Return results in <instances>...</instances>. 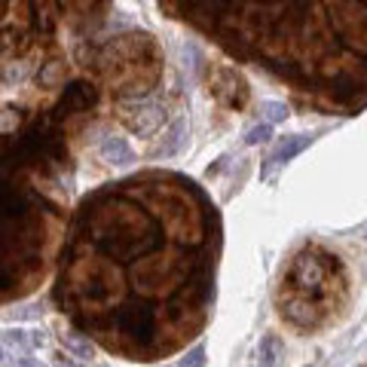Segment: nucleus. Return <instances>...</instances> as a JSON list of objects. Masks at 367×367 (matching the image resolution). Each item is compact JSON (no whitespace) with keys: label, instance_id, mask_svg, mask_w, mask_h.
Segmentation results:
<instances>
[{"label":"nucleus","instance_id":"obj_4","mask_svg":"<svg viewBox=\"0 0 367 367\" xmlns=\"http://www.w3.org/2000/svg\"><path fill=\"white\" fill-rule=\"evenodd\" d=\"M270 138V122H260V126H251L248 135H245V144H260V141Z\"/></svg>","mask_w":367,"mask_h":367},{"label":"nucleus","instance_id":"obj_1","mask_svg":"<svg viewBox=\"0 0 367 367\" xmlns=\"http://www.w3.org/2000/svg\"><path fill=\"white\" fill-rule=\"evenodd\" d=\"M98 150H101V156H105L107 162H117V166H126V162H132V147H129L122 138L110 135V138L101 141Z\"/></svg>","mask_w":367,"mask_h":367},{"label":"nucleus","instance_id":"obj_6","mask_svg":"<svg viewBox=\"0 0 367 367\" xmlns=\"http://www.w3.org/2000/svg\"><path fill=\"white\" fill-rule=\"evenodd\" d=\"M181 367H202V349H193L190 355H184Z\"/></svg>","mask_w":367,"mask_h":367},{"label":"nucleus","instance_id":"obj_5","mask_svg":"<svg viewBox=\"0 0 367 367\" xmlns=\"http://www.w3.org/2000/svg\"><path fill=\"white\" fill-rule=\"evenodd\" d=\"M263 114H267V119H284L288 117V107L279 105V101H263Z\"/></svg>","mask_w":367,"mask_h":367},{"label":"nucleus","instance_id":"obj_2","mask_svg":"<svg viewBox=\"0 0 367 367\" xmlns=\"http://www.w3.org/2000/svg\"><path fill=\"white\" fill-rule=\"evenodd\" d=\"M312 144V138L309 135H297V138H284L279 147H275V153H272V159L275 162H288L291 156H297L300 150H306Z\"/></svg>","mask_w":367,"mask_h":367},{"label":"nucleus","instance_id":"obj_3","mask_svg":"<svg viewBox=\"0 0 367 367\" xmlns=\"http://www.w3.org/2000/svg\"><path fill=\"white\" fill-rule=\"evenodd\" d=\"M279 340L275 336H267V340L260 343V367H275V361H279Z\"/></svg>","mask_w":367,"mask_h":367}]
</instances>
